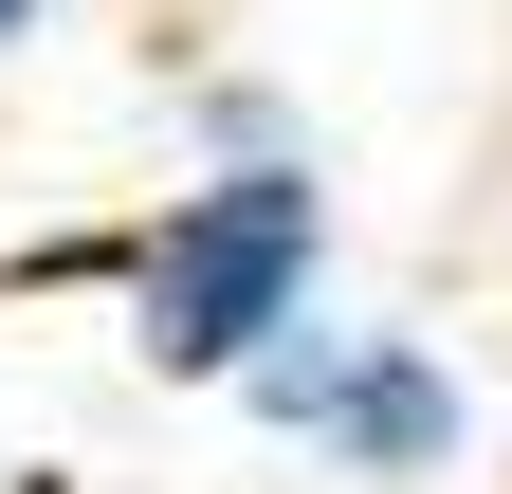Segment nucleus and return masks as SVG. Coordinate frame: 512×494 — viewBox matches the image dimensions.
Here are the masks:
<instances>
[{"mask_svg":"<svg viewBox=\"0 0 512 494\" xmlns=\"http://www.w3.org/2000/svg\"><path fill=\"white\" fill-rule=\"evenodd\" d=\"M348 348H366V312H311L293 348H256V366H238V421H256V440H311L330 385H348Z\"/></svg>","mask_w":512,"mask_h":494,"instance_id":"7ed1b4c3","label":"nucleus"},{"mask_svg":"<svg viewBox=\"0 0 512 494\" xmlns=\"http://www.w3.org/2000/svg\"><path fill=\"white\" fill-rule=\"evenodd\" d=\"M330 312V165H183L147 202V275H128V366L147 385H220L256 348H293Z\"/></svg>","mask_w":512,"mask_h":494,"instance_id":"f257e3e1","label":"nucleus"},{"mask_svg":"<svg viewBox=\"0 0 512 494\" xmlns=\"http://www.w3.org/2000/svg\"><path fill=\"white\" fill-rule=\"evenodd\" d=\"M458 458H476V385H458V348H439V330H366L348 385H330V421H311V476H348V494H421V476H458Z\"/></svg>","mask_w":512,"mask_h":494,"instance_id":"f03ea898","label":"nucleus"},{"mask_svg":"<svg viewBox=\"0 0 512 494\" xmlns=\"http://www.w3.org/2000/svg\"><path fill=\"white\" fill-rule=\"evenodd\" d=\"M37 19H55V0H0V55H19V37H37Z\"/></svg>","mask_w":512,"mask_h":494,"instance_id":"423d86ee","label":"nucleus"},{"mask_svg":"<svg viewBox=\"0 0 512 494\" xmlns=\"http://www.w3.org/2000/svg\"><path fill=\"white\" fill-rule=\"evenodd\" d=\"M293 147H311V110L275 74H202L183 92V165H293Z\"/></svg>","mask_w":512,"mask_h":494,"instance_id":"20e7f679","label":"nucleus"},{"mask_svg":"<svg viewBox=\"0 0 512 494\" xmlns=\"http://www.w3.org/2000/svg\"><path fill=\"white\" fill-rule=\"evenodd\" d=\"M128 275H147V220H74V238H19V293H110V312H128Z\"/></svg>","mask_w":512,"mask_h":494,"instance_id":"39448f33","label":"nucleus"}]
</instances>
